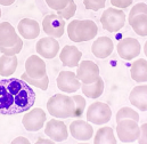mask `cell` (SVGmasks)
<instances>
[{"mask_svg": "<svg viewBox=\"0 0 147 144\" xmlns=\"http://www.w3.org/2000/svg\"><path fill=\"white\" fill-rule=\"evenodd\" d=\"M36 93L22 78L0 80V114L14 115L26 112L34 105Z\"/></svg>", "mask_w": 147, "mask_h": 144, "instance_id": "1", "label": "cell"}, {"mask_svg": "<svg viewBox=\"0 0 147 144\" xmlns=\"http://www.w3.org/2000/svg\"><path fill=\"white\" fill-rule=\"evenodd\" d=\"M75 103L72 96L65 94H55L47 102V110L50 115L58 119L73 118Z\"/></svg>", "mask_w": 147, "mask_h": 144, "instance_id": "2", "label": "cell"}, {"mask_svg": "<svg viewBox=\"0 0 147 144\" xmlns=\"http://www.w3.org/2000/svg\"><path fill=\"white\" fill-rule=\"evenodd\" d=\"M125 14L120 8H107L100 16V23L103 28L109 32H117L125 24Z\"/></svg>", "mask_w": 147, "mask_h": 144, "instance_id": "3", "label": "cell"}, {"mask_svg": "<svg viewBox=\"0 0 147 144\" xmlns=\"http://www.w3.org/2000/svg\"><path fill=\"white\" fill-rule=\"evenodd\" d=\"M116 135L122 143H134L140 137V126L132 119H122L116 122Z\"/></svg>", "mask_w": 147, "mask_h": 144, "instance_id": "4", "label": "cell"}, {"mask_svg": "<svg viewBox=\"0 0 147 144\" xmlns=\"http://www.w3.org/2000/svg\"><path fill=\"white\" fill-rule=\"evenodd\" d=\"M87 120L90 124L104 125L107 124L112 118V110L104 102H95L89 105L87 110Z\"/></svg>", "mask_w": 147, "mask_h": 144, "instance_id": "5", "label": "cell"}, {"mask_svg": "<svg viewBox=\"0 0 147 144\" xmlns=\"http://www.w3.org/2000/svg\"><path fill=\"white\" fill-rule=\"evenodd\" d=\"M116 50H117L119 56L122 60L131 61L140 55L142 46H140V42L136 38L128 37L119 41L116 46Z\"/></svg>", "mask_w": 147, "mask_h": 144, "instance_id": "6", "label": "cell"}, {"mask_svg": "<svg viewBox=\"0 0 147 144\" xmlns=\"http://www.w3.org/2000/svg\"><path fill=\"white\" fill-rule=\"evenodd\" d=\"M42 29L47 36L58 39L65 32V20L58 14H48L42 20Z\"/></svg>", "mask_w": 147, "mask_h": 144, "instance_id": "7", "label": "cell"}, {"mask_svg": "<svg viewBox=\"0 0 147 144\" xmlns=\"http://www.w3.org/2000/svg\"><path fill=\"white\" fill-rule=\"evenodd\" d=\"M46 120H47L46 112L41 108H34L29 110V112L23 115L22 124L28 132L34 133L40 130L46 125Z\"/></svg>", "mask_w": 147, "mask_h": 144, "instance_id": "8", "label": "cell"}, {"mask_svg": "<svg viewBox=\"0 0 147 144\" xmlns=\"http://www.w3.org/2000/svg\"><path fill=\"white\" fill-rule=\"evenodd\" d=\"M76 77L82 84H92L100 77L99 67L89 60L81 61L76 69Z\"/></svg>", "mask_w": 147, "mask_h": 144, "instance_id": "9", "label": "cell"}, {"mask_svg": "<svg viewBox=\"0 0 147 144\" xmlns=\"http://www.w3.org/2000/svg\"><path fill=\"white\" fill-rule=\"evenodd\" d=\"M45 134L53 141L64 142L69 137V130L65 122L58 119H51L45 125Z\"/></svg>", "mask_w": 147, "mask_h": 144, "instance_id": "10", "label": "cell"}, {"mask_svg": "<svg viewBox=\"0 0 147 144\" xmlns=\"http://www.w3.org/2000/svg\"><path fill=\"white\" fill-rule=\"evenodd\" d=\"M56 84L58 89H61L63 93H75L76 90H79L81 88L82 82L79 80V78L76 77V73L72 71H61L57 79H56Z\"/></svg>", "mask_w": 147, "mask_h": 144, "instance_id": "11", "label": "cell"}, {"mask_svg": "<svg viewBox=\"0 0 147 144\" xmlns=\"http://www.w3.org/2000/svg\"><path fill=\"white\" fill-rule=\"evenodd\" d=\"M36 50L38 55L46 60H51L57 56L59 52V42L54 37H45L41 38L36 43Z\"/></svg>", "mask_w": 147, "mask_h": 144, "instance_id": "12", "label": "cell"}, {"mask_svg": "<svg viewBox=\"0 0 147 144\" xmlns=\"http://www.w3.org/2000/svg\"><path fill=\"white\" fill-rule=\"evenodd\" d=\"M69 129L73 139L82 142L89 141L94 135V128L88 120H74L70 124Z\"/></svg>", "mask_w": 147, "mask_h": 144, "instance_id": "13", "label": "cell"}, {"mask_svg": "<svg viewBox=\"0 0 147 144\" xmlns=\"http://www.w3.org/2000/svg\"><path fill=\"white\" fill-rule=\"evenodd\" d=\"M98 33L97 24L91 20H79L76 26V38L78 42H84L92 40Z\"/></svg>", "mask_w": 147, "mask_h": 144, "instance_id": "14", "label": "cell"}, {"mask_svg": "<svg viewBox=\"0 0 147 144\" xmlns=\"http://www.w3.org/2000/svg\"><path fill=\"white\" fill-rule=\"evenodd\" d=\"M25 72L34 79L43 78L47 74L46 69V63L39 55H31L26 61H25Z\"/></svg>", "mask_w": 147, "mask_h": 144, "instance_id": "15", "label": "cell"}, {"mask_svg": "<svg viewBox=\"0 0 147 144\" xmlns=\"http://www.w3.org/2000/svg\"><path fill=\"white\" fill-rule=\"evenodd\" d=\"M82 57L81 50L72 45H66L59 53V60L64 67L75 68L79 65Z\"/></svg>", "mask_w": 147, "mask_h": 144, "instance_id": "16", "label": "cell"}, {"mask_svg": "<svg viewBox=\"0 0 147 144\" xmlns=\"http://www.w3.org/2000/svg\"><path fill=\"white\" fill-rule=\"evenodd\" d=\"M114 50L113 40L109 37H99L97 38L91 46V53L97 58H107Z\"/></svg>", "mask_w": 147, "mask_h": 144, "instance_id": "17", "label": "cell"}, {"mask_svg": "<svg viewBox=\"0 0 147 144\" xmlns=\"http://www.w3.org/2000/svg\"><path fill=\"white\" fill-rule=\"evenodd\" d=\"M17 31L24 39H36L40 35V25L36 20L22 18L17 25Z\"/></svg>", "mask_w": 147, "mask_h": 144, "instance_id": "18", "label": "cell"}, {"mask_svg": "<svg viewBox=\"0 0 147 144\" xmlns=\"http://www.w3.org/2000/svg\"><path fill=\"white\" fill-rule=\"evenodd\" d=\"M131 105L140 111H147V85H139L131 89L129 94Z\"/></svg>", "mask_w": 147, "mask_h": 144, "instance_id": "19", "label": "cell"}, {"mask_svg": "<svg viewBox=\"0 0 147 144\" xmlns=\"http://www.w3.org/2000/svg\"><path fill=\"white\" fill-rule=\"evenodd\" d=\"M18 35L9 22L0 23V46L10 47L17 42Z\"/></svg>", "mask_w": 147, "mask_h": 144, "instance_id": "20", "label": "cell"}, {"mask_svg": "<svg viewBox=\"0 0 147 144\" xmlns=\"http://www.w3.org/2000/svg\"><path fill=\"white\" fill-rule=\"evenodd\" d=\"M104 88H105L104 80L100 77L92 84H82L81 85V90H82L83 95L89 98H92V100L100 97L104 93Z\"/></svg>", "mask_w": 147, "mask_h": 144, "instance_id": "21", "label": "cell"}, {"mask_svg": "<svg viewBox=\"0 0 147 144\" xmlns=\"http://www.w3.org/2000/svg\"><path fill=\"white\" fill-rule=\"evenodd\" d=\"M17 57L16 55H2L0 57V75L3 78H8L13 75L17 69Z\"/></svg>", "mask_w": 147, "mask_h": 144, "instance_id": "22", "label": "cell"}, {"mask_svg": "<svg viewBox=\"0 0 147 144\" xmlns=\"http://www.w3.org/2000/svg\"><path fill=\"white\" fill-rule=\"evenodd\" d=\"M130 75L136 82H146L147 81V61L139 58L132 62Z\"/></svg>", "mask_w": 147, "mask_h": 144, "instance_id": "23", "label": "cell"}, {"mask_svg": "<svg viewBox=\"0 0 147 144\" xmlns=\"http://www.w3.org/2000/svg\"><path fill=\"white\" fill-rule=\"evenodd\" d=\"M94 143L95 144H116V139L113 132V128L109 126H104L99 128L94 137Z\"/></svg>", "mask_w": 147, "mask_h": 144, "instance_id": "24", "label": "cell"}, {"mask_svg": "<svg viewBox=\"0 0 147 144\" xmlns=\"http://www.w3.org/2000/svg\"><path fill=\"white\" fill-rule=\"evenodd\" d=\"M132 28V30L135 31V33H137L140 37L147 36V15L146 14H139L136 15L129 23Z\"/></svg>", "mask_w": 147, "mask_h": 144, "instance_id": "25", "label": "cell"}, {"mask_svg": "<svg viewBox=\"0 0 147 144\" xmlns=\"http://www.w3.org/2000/svg\"><path fill=\"white\" fill-rule=\"evenodd\" d=\"M21 78H22L23 80H25L29 85H31V86H33V87H37V88L41 89V90H47V89H48V86H49V78H48L47 74H46L43 78L34 79V78H31L26 72H24V73L21 75Z\"/></svg>", "mask_w": 147, "mask_h": 144, "instance_id": "26", "label": "cell"}, {"mask_svg": "<svg viewBox=\"0 0 147 144\" xmlns=\"http://www.w3.org/2000/svg\"><path fill=\"white\" fill-rule=\"evenodd\" d=\"M122 119H132V120L139 122V114L134 109L129 108V107H124V108L120 109L117 111V113H116V122L121 121Z\"/></svg>", "mask_w": 147, "mask_h": 144, "instance_id": "27", "label": "cell"}, {"mask_svg": "<svg viewBox=\"0 0 147 144\" xmlns=\"http://www.w3.org/2000/svg\"><path fill=\"white\" fill-rule=\"evenodd\" d=\"M72 98L74 100V103H75L73 118H80V117H82L86 105H87L86 98L81 95H74V96H72Z\"/></svg>", "mask_w": 147, "mask_h": 144, "instance_id": "28", "label": "cell"}, {"mask_svg": "<svg viewBox=\"0 0 147 144\" xmlns=\"http://www.w3.org/2000/svg\"><path fill=\"white\" fill-rule=\"evenodd\" d=\"M22 48H23V40L18 37V39H17V42L15 43V45H13V46H10V47H3V46H0V52L2 53V54H5V55H17V54H20L21 53V50H22Z\"/></svg>", "mask_w": 147, "mask_h": 144, "instance_id": "29", "label": "cell"}, {"mask_svg": "<svg viewBox=\"0 0 147 144\" xmlns=\"http://www.w3.org/2000/svg\"><path fill=\"white\" fill-rule=\"evenodd\" d=\"M75 12H76V3L74 2V0H70L67 6L64 9L57 10V14L64 20H70L75 15Z\"/></svg>", "mask_w": 147, "mask_h": 144, "instance_id": "30", "label": "cell"}, {"mask_svg": "<svg viewBox=\"0 0 147 144\" xmlns=\"http://www.w3.org/2000/svg\"><path fill=\"white\" fill-rule=\"evenodd\" d=\"M105 3H106V0H83V5L86 9L94 10V12H97L104 8Z\"/></svg>", "mask_w": 147, "mask_h": 144, "instance_id": "31", "label": "cell"}, {"mask_svg": "<svg viewBox=\"0 0 147 144\" xmlns=\"http://www.w3.org/2000/svg\"><path fill=\"white\" fill-rule=\"evenodd\" d=\"M139 14H146L147 15V5L145 2H138V3H136V5L131 8V10H130V13H129V18H128L129 23H130V21H131L136 15H139Z\"/></svg>", "mask_w": 147, "mask_h": 144, "instance_id": "32", "label": "cell"}, {"mask_svg": "<svg viewBox=\"0 0 147 144\" xmlns=\"http://www.w3.org/2000/svg\"><path fill=\"white\" fill-rule=\"evenodd\" d=\"M45 1H46V3L48 5L49 8L57 12V10L64 9L67 6L70 0H45Z\"/></svg>", "mask_w": 147, "mask_h": 144, "instance_id": "33", "label": "cell"}, {"mask_svg": "<svg viewBox=\"0 0 147 144\" xmlns=\"http://www.w3.org/2000/svg\"><path fill=\"white\" fill-rule=\"evenodd\" d=\"M79 20H73L69 23L67 25V36L70 38L71 41L78 42V38H76V26H78Z\"/></svg>", "mask_w": 147, "mask_h": 144, "instance_id": "34", "label": "cell"}, {"mask_svg": "<svg viewBox=\"0 0 147 144\" xmlns=\"http://www.w3.org/2000/svg\"><path fill=\"white\" fill-rule=\"evenodd\" d=\"M134 0H111V5H113V7L120 8V9H124L128 8Z\"/></svg>", "mask_w": 147, "mask_h": 144, "instance_id": "35", "label": "cell"}, {"mask_svg": "<svg viewBox=\"0 0 147 144\" xmlns=\"http://www.w3.org/2000/svg\"><path fill=\"white\" fill-rule=\"evenodd\" d=\"M140 144H146L147 143V124H143L140 126V137L137 141Z\"/></svg>", "mask_w": 147, "mask_h": 144, "instance_id": "36", "label": "cell"}, {"mask_svg": "<svg viewBox=\"0 0 147 144\" xmlns=\"http://www.w3.org/2000/svg\"><path fill=\"white\" fill-rule=\"evenodd\" d=\"M11 144H30V141L23 136H20V137H16L11 141Z\"/></svg>", "mask_w": 147, "mask_h": 144, "instance_id": "37", "label": "cell"}, {"mask_svg": "<svg viewBox=\"0 0 147 144\" xmlns=\"http://www.w3.org/2000/svg\"><path fill=\"white\" fill-rule=\"evenodd\" d=\"M37 144H54L56 143L55 141H53L51 139H42V137H40V139H38V141L36 142Z\"/></svg>", "mask_w": 147, "mask_h": 144, "instance_id": "38", "label": "cell"}, {"mask_svg": "<svg viewBox=\"0 0 147 144\" xmlns=\"http://www.w3.org/2000/svg\"><path fill=\"white\" fill-rule=\"evenodd\" d=\"M15 1H16V0H0V5H2V6H10V5H13Z\"/></svg>", "mask_w": 147, "mask_h": 144, "instance_id": "39", "label": "cell"}, {"mask_svg": "<svg viewBox=\"0 0 147 144\" xmlns=\"http://www.w3.org/2000/svg\"><path fill=\"white\" fill-rule=\"evenodd\" d=\"M144 53H145V55H146V57H147V40H146V42H145V45H144Z\"/></svg>", "mask_w": 147, "mask_h": 144, "instance_id": "40", "label": "cell"}, {"mask_svg": "<svg viewBox=\"0 0 147 144\" xmlns=\"http://www.w3.org/2000/svg\"><path fill=\"white\" fill-rule=\"evenodd\" d=\"M0 18H1V9H0Z\"/></svg>", "mask_w": 147, "mask_h": 144, "instance_id": "41", "label": "cell"}]
</instances>
